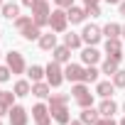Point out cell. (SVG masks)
I'll return each instance as SVG.
<instances>
[{
  "label": "cell",
  "instance_id": "1",
  "mask_svg": "<svg viewBox=\"0 0 125 125\" xmlns=\"http://www.w3.org/2000/svg\"><path fill=\"white\" fill-rule=\"evenodd\" d=\"M71 93H74V101H76L81 108H91V105H93V93L86 88L83 81L74 83V86H71Z\"/></svg>",
  "mask_w": 125,
  "mask_h": 125
},
{
  "label": "cell",
  "instance_id": "2",
  "mask_svg": "<svg viewBox=\"0 0 125 125\" xmlns=\"http://www.w3.org/2000/svg\"><path fill=\"white\" fill-rule=\"evenodd\" d=\"M49 3L47 0H37L34 3V8H32V20H34V25L37 27H44V25H49Z\"/></svg>",
  "mask_w": 125,
  "mask_h": 125
},
{
  "label": "cell",
  "instance_id": "3",
  "mask_svg": "<svg viewBox=\"0 0 125 125\" xmlns=\"http://www.w3.org/2000/svg\"><path fill=\"white\" fill-rule=\"evenodd\" d=\"M44 76H47V83L54 86V88L64 83V71H61L59 61H49V64L44 66Z\"/></svg>",
  "mask_w": 125,
  "mask_h": 125
},
{
  "label": "cell",
  "instance_id": "4",
  "mask_svg": "<svg viewBox=\"0 0 125 125\" xmlns=\"http://www.w3.org/2000/svg\"><path fill=\"white\" fill-rule=\"evenodd\" d=\"M66 25H69V15L64 12V10H52V15H49V27H52V32H64L66 30Z\"/></svg>",
  "mask_w": 125,
  "mask_h": 125
},
{
  "label": "cell",
  "instance_id": "5",
  "mask_svg": "<svg viewBox=\"0 0 125 125\" xmlns=\"http://www.w3.org/2000/svg\"><path fill=\"white\" fill-rule=\"evenodd\" d=\"M5 64L10 66V71H12V74H22V71L27 69L25 56H22L20 52H8V54H5Z\"/></svg>",
  "mask_w": 125,
  "mask_h": 125
},
{
  "label": "cell",
  "instance_id": "6",
  "mask_svg": "<svg viewBox=\"0 0 125 125\" xmlns=\"http://www.w3.org/2000/svg\"><path fill=\"white\" fill-rule=\"evenodd\" d=\"M101 37H103V30L96 27V25H86L83 32H81V39H83L86 44H91V47H96V44L101 42Z\"/></svg>",
  "mask_w": 125,
  "mask_h": 125
},
{
  "label": "cell",
  "instance_id": "7",
  "mask_svg": "<svg viewBox=\"0 0 125 125\" xmlns=\"http://www.w3.org/2000/svg\"><path fill=\"white\" fill-rule=\"evenodd\" d=\"M32 118L37 120V125H49V123H52L49 105H44V103H37V105H32Z\"/></svg>",
  "mask_w": 125,
  "mask_h": 125
},
{
  "label": "cell",
  "instance_id": "8",
  "mask_svg": "<svg viewBox=\"0 0 125 125\" xmlns=\"http://www.w3.org/2000/svg\"><path fill=\"white\" fill-rule=\"evenodd\" d=\"M83 74H86V69H81L79 64H66V69H64V79L71 81V83L83 81Z\"/></svg>",
  "mask_w": 125,
  "mask_h": 125
},
{
  "label": "cell",
  "instance_id": "9",
  "mask_svg": "<svg viewBox=\"0 0 125 125\" xmlns=\"http://www.w3.org/2000/svg\"><path fill=\"white\" fill-rule=\"evenodd\" d=\"M105 54L120 61V59L125 56V52H123V44H120V39H105Z\"/></svg>",
  "mask_w": 125,
  "mask_h": 125
},
{
  "label": "cell",
  "instance_id": "10",
  "mask_svg": "<svg viewBox=\"0 0 125 125\" xmlns=\"http://www.w3.org/2000/svg\"><path fill=\"white\" fill-rule=\"evenodd\" d=\"M8 115H10V125H27V110L22 105H12Z\"/></svg>",
  "mask_w": 125,
  "mask_h": 125
},
{
  "label": "cell",
  "instance_id": "11",
  "mask_svg": "<svg viewBox=\"0 0 125 125\" xmlns=\"http://www.w3.org/2000/svg\"><path fill=\"white\" fill-rule=\"evenodd\" d=\"M81 61H83V64H88V66H93V64H98V61H101V52L88 44V47L81 52Z\"/></svg>",
  "mask_w": 125,
  "mask_h": 125
},
{
  "label": "cell",
  "instance_id": "12",
  "mask_svg": "<svg viewBox=\"0 0 125 125\" xmlns=\"http://www.w3.org/2000/svg\"><path fill=\"white\" fill-rule=\"evenodd\" d=\"M20 34H22L27 42H34V39H39V37H42V27H37V25H34V20H32L27 27H22V30H20Z\"/></svg>",
  "mask_w": 125,
  "mask_h": 125
},
{
  "label": "cell",
  "instance_id": "13",
  "mask_svg": "<svg viewBox=\"0 0 125 125\" xmlns=\"http://www.w3.org/2000/svg\"><path fill=\"white\" fill-rule=\"evenodd\" d=\"M54 61H59V64H69V59H71V49L66 44H61V47H54Z\"/></svg>",
  "mask_w": 125,
  "mask_h": 125
},
{
  "label": "cell",
  "instance_id": "14",
  "mask_svg": "<svg viewBox=\"0 0 125 125\" xmlns=\"http://www.w3.org/2000/svg\"><path fill=\"white\" fill-rule=\"evenodd\" d=\"M115 110H118V105H115V101H113V98H103V103L98 105V113H101L103 118H113V115H115Z\"/></svg>",
  "mask_w": 125,
  "mask_h": 125
},
{
  "label": "cell",
  "instance_id": "15",
  "mask_svg": "<svg viewBox=\"0 0 125 125\" xmlns=\"http://www.w3.org/2000/svg\"><path fill=\"white\" fill-rule=\"evenodd\" d=\"M49 113H52V118H54L59 125H69V120H71V115H69V108H66V105L54 108V110H49Z\"/></svg>",
  "mask_w": 125,
  "mask_h": 125
},
{
  "label": "cell",
  "instance_id": "16",
  "mask_svg": "<svg viewBox=\"0 0 125 125\" xmlns=\"http://www.w3.org/2000/svg\"><path fill=\"white\" fill-rule=\"evenodd\" d=\"M66 15H69V22H71V25H81V22L86 20V10H83V8H74V5H71V8L66 10Z\"/></svg>",
  "mask_w": 125,
  "mask_h": 125
},
{
  "label": "cell",
  "instance_id": "17",
  "mask_svg": "<svg viewBox=\"0 0 125 125\" xmlns=\"http://www.w3.org/2000/svg\"><path fill=\"white\" fill-rule=\"evenodd\" d=\"M113 91H115V83H113V81H101V83L96 86V93H98L101 98H110Z\"/></svg>",
  "mask_w": 125,
  "mask_h": 125
},
{
  "label": "cell",
  "instance_id": "18",
  "mask_svg": "<svg viewBox=\"0 0 125 125\" xmlns=\"http://www.w3.org/2000/svg\"><path fill=\"white\" fill-rule=\"evenodd\" d=\"M103 34H105L108 39H120V34H123V27H120V25H115V22H108V25L103 27Z\"/></svg>",
  "mask_w": 125,
  "mask_h": 125
},
{
  "label": "cell",
  "instance_id": "19",
  "mask_svg": "<svg viewBox=\"0 0 125 125\" xmlns=\"http://www.w3.org/2000/svg\"><path fill=\"white\" fill-rule=\"evenodd\" d=\"M49 83H44V81H34L32 83V93L37 96V98H49Z\"/></svg>",
  "mask_w": 125,
  "mask_h": 125
},
{
  "label": "cell",
  "instance_id": "20",
  "mask_svg": "<svg viewBox=\"0 0 125 125\" xmlns=\"http://www.w3.org/2000/svg\"><path fill=\"white\" fill-rule=\"evenodd\" d=\"M98 118H101V113L93 110V105H91V108H83V113H81V123H83V125H93Z\"/></svg>",
  "mask_w": 125,
  "mask_h": 125
},
{
  "label": "cell",
  "instance_id": "21",
  "mask_svg": "<svg viewBox=\"0 0 125 125\" xmlns=\"http://www.w3.org/2000/svg\"><path fill=\"white\" fill-rule=\"evenodd\" d=\"M39 47H42L44 52H52V49L56 47V34H52V32H49V34H42V37H39Z\"/></svg>",
  "mask_w": 125,
  "mask_h": 125
},
{
  "label": "cell",
  "instance_id": "22",
  "mask_svg": "<svg viewBox=\"0 0 125 125\" xmlns=\"http://www.w3.org/2000/svg\"><path fill=\"white\" fill-rule=\"evenodd\" d=\"M0 10H3V15H5L8 20H17V17H20V8H17L15 3H5Z\"/></svg>",
  "mask_w": 125,
  "mask_h": 125
},
{
  "label": "cell",
  "instance_id": "23",
  "mask_svg": "<svg viewBox=\"0 0 125 125\" xmlns=\"http://www.w3.org/2000/svg\"><path fill=\"white\" fill-rule=\"evenodd\" d=\"M64 44H66L69 49H79V47L83 44V39H81V34H74V32H69V34H64Z\"/></svg>",
  "mask_w": 125,
  "mask_h": 125
},
{
  "label": "cell",
  "instance_id": "24",
  "mask_svg": "<svg viewBox=\"0 0 125 125\" xmlns=\"http://www.w3.org/2000/svg\"><path fill=\"white\" fill-rule=\"evenodd\" d=\"M118 64H120L118 59H113V56H108V59L103 61V69H101V74H108V76H113V74L118 71Z\"/></svg>",
  "mask_w": 125,
  "mask_h": 125
},
{
  "label": "cell",
  "instance_id": "25",
  "mask_svg": "<svg viewBox=\"0 0 125 125\" xmlns=\"http://www.w3.org/2000/svg\"><path fill=\"white\" fill-rule=\"evenodd\" d=\"M66 103H69V96H66V93H56V96L49 98V110L61 108V105H66Z\"/></svg>",
  "mask_w": 125,
  "mask_h": 125
},
{
  "label": "cell",
  "instance_id": "26",
  "mask_svg": "<svg viewBox=\"0 0 125 125\" xmlns=\"http://www.w3.org/2000/svg\"><path fill=\"white\" fill-rule=\"evenodd\" d=\"M12 91H15V96H20V98H22V96H30V93H32V86H30L27 81H22V79H20V81H15V88H12Z\"/></svg>",
  "mask_w": 125,
  "mask_h": 125
},
{
  "label": "cell",
  "instance_id": "27",
  "mask_svg": "<svg viewBox=\"0 0 125 125\" xmlns=\"http://www.w3.org/2000/svg\"><path fill=\"white\" fill-rule=\"evenodd\" d=\"M98 74H101V71H98L96 66H88L86 74H83V83H96V81H98Z\"/></svg>",
  "mask_w": 125,
  "mask_h": 125
},
{
  "label": "cell",
  "instance_id": "28",
  "mask_svg": "<svg viewBox=\"0 0 125 125\" xmlns=\"http://www.w3.org/2000/svg\"><path fill=\"white\" fill-rule=\"evenodd\" d=\"M27 76L32 79V83H34V81H42L44 69H42V66H30V69H27Z\"/></svg>",
  "mask_w": 125,
  "mask_h": 125
},
{
  "label": "cell",
  "instance_id": "29",
  "mask_svg": "<svg viewBox=\"0 0 125 125\" xmlns=\"http://www.w3.org/2000/svg\"><path fill=\"white\" fill-rule=\"evenodd\" d=\"M0 103H5L8 108H12L15 105V91H3L0 93Z\"/></svg>",
  "mask_w": 125,
  "mask_h": 125
},
{
  "label": "cell",
  "instance_id": "30",
  "mask_svg": "<svg viewBox=\"0 0 125 125\" xmlns=\"http://www.w3.org/2000/svg\"><path fill=\"white\" fill-rule=\"evenodd\" d=\"M113 83H115V88H125V71L123 69H118L113 74Z\"/></svg>",
  "mask_w": 125,
  "mask_h": 125
},
{
  "label": "cell",
  "instance_id": "31",
  "mask_svg": "<svg viewBox=\"0 0 125 125\" xmlns=\"http://www.w3.org/2000/svg\"><path fill=\"white\" fill-rule=\"evenodd\" d=\"M30 22H32V17H27V15H20V17L15 20V27H17V30H22V27H27Z\"/></svg>",
  "mask_w": 125,
  "mask_h": 125
},
{
  "label": "cell",
  "instance_id": "32",
  "mask_svg": "<svg viewBox=\"0 0 125 125\" xmlns=\"http://www.w3.org/2000/svg\"><path fill=\"white\" fill-rule=\"evenodd\" d=\"M10 74H12V71H10L8 64H5V66H0V83H5V81L10 79Z\"/></svg>",
  "mask_w": 125,
  "mask_h": 125
},
{
  "label": "cell",
  "instance_id": "33",
  "mask_svg": "<svg viewBox=\"0 0 125 125\" xmlns=\"http://www.w3.org/2000/svg\"><path fill=\"white\" fill-rule=\"evenodd\" d=\"M86 15L98 17V15H101V8H98V5H86Z\"/></svg>",
  "mask_w": 125,
  "mask_h": 125
},
{
  "label": "cell",
  "instance_id": "34",
  "mask_svg": "<svg viewBox=\"0 0 125 125\" xmlns=\"http://www.w3.org/2000/svg\"><path fill=\"white\" fill-rule=\"evenodd\" d=\"M93 125H118V123H115L113 118H103V115H101V118H98V120H96Z\"/></svg>",
  "mask_w": 125,
  "mask_h": 125
},
{
  "label": "cell",
  "instance_id": "35",
  "mask_svg": "<svg viewBox=\"0 0 125 125\" xmlns=\"http://www.w3.org/2000/svg\"><path fill=\"white\" fill-rule=\"evenodd\" d=\"M54 3H56L59 8H71V5H74V0H54Z\"/></svg>",
  "mask_w": 125,
  "mask_h": 125
},
{
  "label": "cell",
  "instance_id": "36",
  "mask_svg": "<svg viewBox=\"0 0 125 125\" xmlns=\"http://www.w3.org/2000/svg\"><path fill=\"white\" fill-rule=\"evenodd\" d=\"M5 113H10V108H8V105H5V103H0V118H3V115H5Z\"/></svg>",
  "mask_w": 125,
  "mask_h": 125
},
{
  "label": "cell",
  "instance_id": "37",
  "mask_svg": "<svg viewBox=\"0 0 125 125\" xmlns=\"http://www.w3.org/2000/svg\"><path fill=\"white\" fill-rule=\"evenodd\" d=\"M34 3H37V0H22V5H25V8H30V10L34 8Z\"/></svg>",
  "mask_w": 125,
  "mask_h": 125
},
{
  "label": "cell",
  "instance_id": "38",
  "mask_svg": "<svg viewBox=\"0 0 125 125\" xmlns=\"http://www.w3.org/2000/svg\"><path fill=\"white\" fill-rule=\"evenodd\" d=\"M118 8H120V15H123V17H125V0H123V3H120V5H118Z\"/></svg>",
  "mask_w": 125,
  "mask_h": 125
},
{
  "label": "cell",
  "instance_id": "39",
  "mask_svg": "<svg viewBox=\"0 0 125 125\" xmlns=\"http://www.w3.org/2000/svg\"><path fill=\"white\" fill-rule=\"evenodd\" d=\"M105 3H108V5H120L123 0H105Z\"/></svg>",
  "mask_w": 125,
  "mask_h": 125
},
{
  "label": "cell",
  "instance_id": "40",
  "mask_svg": "<svg viewBox=\"0 0 125 125\" xmlns=\"http://www.w3.org/2000/svg\"><path fill=\"white\" fill-rule=\"evenodd\" d=\"M86 5H98V0H83Z\"/></svg>",
  "mask_w": 125,
  "mask_h": 125
},
{
  "label": "cell",
  "instance_id": "41",
  "mask_svg": "<svg viewBox=\"0 0 125 125\" xmlns=\"http://www.w3.org/2000/svg\"><path fill=\"white\" fill-rule=\"evenodd\" d=\"M69 125H83L81 120H69Z\"/></svg>",
  "mask_w": 125,
  "mask_h": 125
},
{
  "label": "cell",
  "instance_id": "42",
  "mask_svg": "<svg viewBox=\"0 0 125 125\" xmlns=\"http://www.w3.org/2000/svg\"><path fill=\"white\" fill-rule=\"evenodd\" d=\"M118 125H125V118H123V120H120V123H118Z\"/></svg>",
  "mask_w": 125,
  "mask_h": 125
},
{
  "label": "cell",
  "instance_id": "43",
  "mask_svg": "<svg viewBox=\"0 0 125 125\" xmlns=\"http://www.w3.org/2000/svg\"><path fill=\"white\" fill-rule=\"evenodd\" d=\"M3 5H5V3H3V0H0V8H3Z\"/></svg>",
  "mask_w": 125,
  "mask_h": 125
},
{
  "label": "cell",
  "instance_id": "44",
  "mask_svg": "<svg viewBox=\"0 0 125 125\" xmlns=\"http://www.w3.org/2000/svg\"><path fill=\"white\" fill-rule=\"evenodd\" d=\"M123 37H125V27H123Z\"/></svg>",
  "mask_w": 125,
  "mask_h": 125
},
{
  "label": "cell",
  "instance_id": "45",
  "mask_svg": "<svg viewBox=\"0 0 125 125\" xmlns=\"http://www.w3.org/2000/svg\"><path fill=\"white\" fill-rule=\"evenodd\" d=\"M0 93H3V91H0Z\"/></svg>",
  "mask_w": 125,
  "mask_h": 125
},
{
  "label": "cell",
  "instance_id": "46",
  "mask_svg": "<svg viewBox=\"0 0 125 125\" xmlns=\"http://www.w3.org/2000/svg\"><path fill=\"white\" fill-rule=\"evenodd\" d=\"M0 125H3V123H0Z\"/></svg>",
  "mask_w": 125,
  "mask_h": 125
}]
</instances>
